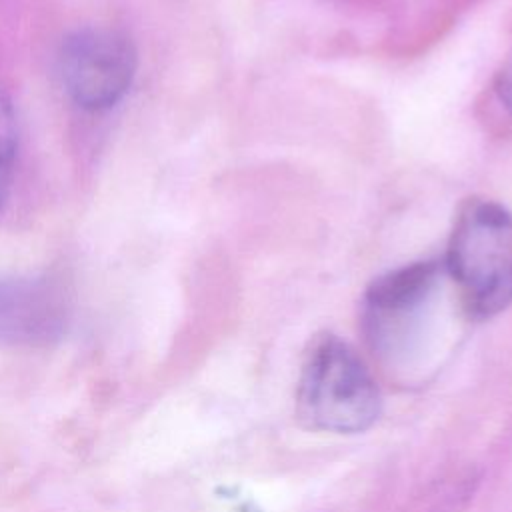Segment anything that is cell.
I'll return each mask as SVG.
<instances>
[{
  "instance_id": "6da1fadb",
  "label": "cell",
  "mask_w": 512,
  "mask_h": 512,
  "mask_svg": "<svg viewBox=\"0 0 512 512\" xmlns=\"http://www.w3.org/2000/svg\"><path fill=\"white\" fill-rule=\"evenodd\" d=\"M446 268L472 316L502 312L512 302V214L498 202L468 198L454 218Z\"/></svg>"
},
{
  "instance_id": "7a4b0ae2",
  "label": "cell",
  "mask_w": 512,
  "mask_h": 512,
  "mask_svg": "<svg viewBox=\"0 0 512 512\" xmlns=\"http://www.w3.org/2000/svg\"><path fill=\"white\" fill-rule=\"evenodd\" d=\"M296 414L312 430L354 434L380 414V392L362 358L344 340L324 334L306 352Z\"/></svg>"
},
{
  "instance_id": "3957f363",
  "label": "cell",
  "mask_w": 512,
  "mask_h": 512,
  "mask_svg": "<svg viewBox=\"0 0 512 512\" xmlns=\"http://www.w3.org/2000/svg\"><path fill=\"white\" fill-rule=\"evenodd\" d=\"M132 40L106 26H86L68 34L58 56V70L68 96L84 110L114 106L136 74Z\"/></svg>"
},
{
  "instance_id": "277c9868",
  "label": "cell",
  "mask_w": 512,
  "mask_h": 512,
  "mask_svg": "<svg viewBox=\"0 0 512 512\" xmlns=\"http://www.w3.org/2000/svg\"><path fill=\"white\" fill-rule=\"evenodd\" d=\"M70 318V292L60 276L0 278V342L46 346Z\"/></svg>"
},
{
  "instance_id": "5b68a950",
  "label": "cell",
  "mask_w": 512,
  "mask_h": 512,
  "mask_svg": "<svg viewBox=\"0 0 512 512\" xmlns=\"http://www.w3.org/2000/svg\"><path fill=\"white\" fill-rule=\"evenodd\" d=\"M438 262H412L372 280L366 290L368 308L378 316L404 314L416 308L438 280Z\"/></svg>"
},
{
  "instance_id": "8992f818",
  "label": "cell",
  "mask_w": 512,
  "mask_h": 512,
  "mask_svg": "<svg viewBox=\"0 0 512 512\" xmlns=\"http://www.w3.org/2000/svg\"><path fill=\"white\" fill-rule=\"evenodd\" d=\"M18 142L16 114L8 92L0 86V160L12 162Z\"/></svg>"
},
{
  "instance_id": "52a82bcc",
  "label": "cell",
  "mask_w": 512,
  "mask_h": 512,
  "mask_svg": "<svg viewBox=\"0 0 512 512\" xmlns=\"http://www.w3.org/2000/svg\"><path fill=\"white\" fill-rule=\"evenodd\" d=\"M496 94L502 106L512 114V60L500 70L496 78Z\"/></svg>"
},
{
  "instance_id": "ba28073f",
  "label": "cell",
  "mask_w": 512,
  "mask_h": 512,
  "mask_svg": "<svg viewBox=\"0 0 512 512\" xmlns=\"http://www.w3.org/2000/svg\"><path fill=\"white\" fill-rule=\"evenodd\" d=\"M12 162H4L0 160V208L4 206L6 198H8V190H10V176H12Z\"/></svg>"
}]
</instances>
